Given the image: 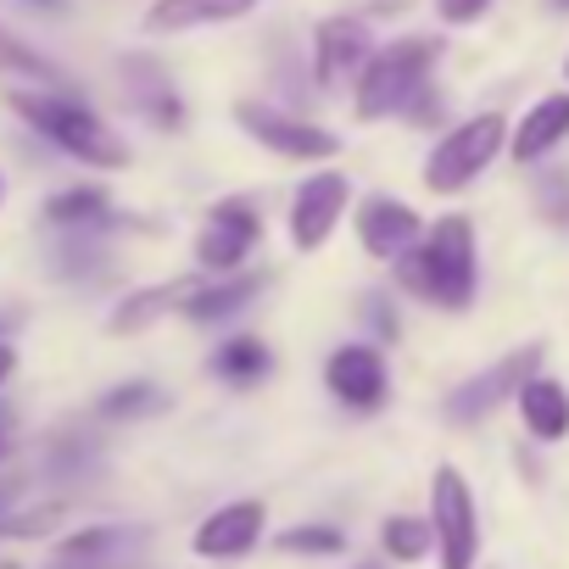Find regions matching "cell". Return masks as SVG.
Wrapping results in <instances>:
<instances>
[{
	"instance_id": "cell-1",
	"label": "cell",
	"mask_w": 569,
	"mask_h": 569,
	"mask_svg": "<svg viewBox=\"0 0 569 569\" xmlns=\"http://www.w3.org/2000/svg\"><path fill=\"white\" fill-rule=\"evenodd\" d=\"M391 284L436 313H469L480 297V234L469 212L425 218V234L391 257Z\"/></svg>"
},
{
	"instance_id": "cell-2",
	"label": "cell",
	"mask_w": 569,
	"mask_h": 569,
	"mask_svg": "<svg viewBox=\"0 0 569 569\" xmlns=\"http://www.w3.org/2000/svg\"><path fill=\"white\" fill-rule=\"evenodd\" d=\"M12 118L46 140L51 151H62L68 162L90 168V173H123L134 162V146L123 129H112L107 112H96L79 90H46V84H12L7 90Z\"/></svg>"
},
{
	"instance_id": "cell-3",
	"label": "cell",
	"mask_w": 569,
	"mask_h": 569,
	"mask_svg": "<svg viewBox=\"0 0 569 569\" xmlns=\"http://www.w3.org/2000/svg\"><path fill=\"white\" fill-rule=\"evenodd\" d=\"M447 57L441 34H397V40H375L369 62L352 79V118L358 123H391L402 118V107L430 84L436 62Z\"/></svg>"
},
{
	"instance_id": "cell-4",
	"label": "cell",
	"mask_w": 569,
	"mask_h": 569,
	"mask_svg": "<svg viewBox=\"0 0 569 569\" xmlns=\"http://www.w3.org/2000/svg\"><path fill=\"white\" fill-rule=\"evenodd\" d=\"M229 118H234V129H240L257 151L291 162V168L341 162V151H347L341 129H330V123H319V118H302V112H291V107H279V101H262V96H240V101L229 107Z\"/></svg>"
},
{
	"instance_id": "cell-5",
	"label": "cell",
	"mask_w": 569,
	"mask_h": 569,
	"mask_svg": "<svg viewBox=\"0 0 569 569\" xmlns=\"http://www.w3.org/2000/svg\"><path fill=\"white\" fill-rule=\"evenodd\" d=\"M508 146V118L502 112H475L441 129V140L425 151V190L430 196H463Z\"/></svg>"
},
{
	"instance_id": "cell-6",
	"label": "cell",
	"mask_w": 569,
	"mask_h": 569,
	"mask_svg": "<svg viewBox=\"0 0 569 569\" xmlns=\"http://www.w3.org/2000/svg\"><path fill=\"white\" fill-rule=\"evenodd\" d=\"M352 173L341 162H319L297 179L291 201H284V240H291L297 257H313L336 240V229L347 223L352 212Z\"/></svg>"
},
{
	"instance_id": "cell-7",
	"label": "cell",
	"mask_w": 569,
	"mask_h": 569,
	"mask_svg": "<svg viewBox=\"0 0 569 569\" xmlns=\"http://www.w3.org/2000/svg\"><path fill=\"white\" fill-rule=\"evenodd\" d=\"M262 234H268V218L251 196H218V201H207L201 229L190 240V268L196 273H234L257 257Z\"/></svg>"
},
{
	"instance_id": "cell-8",
	"label": "cell",
	"mask_w": 569,
	"mask_h": 569,
	"mask_svg": "<svg viewBox=\"0 0 569 569\" xmlns=\"http://www.w3.org/2000/svg\"><path fill=\"white\" fill-rule=\"evenodd\" d=\"M430 536H436L441 569H475V558H480V508H475V486L458 463H441L430 475Z\"/></svg>"
},
{
	"instance_id": "cell-9",
	"label": "cell",
	"mask_w": 569,
	"mask_h": 569,
	"mask_svg": "<svg viewBox=\"0 0 569 569\" xmlns=\"http://www.w3.org/2000/svg\"><path fill=\"white\" fill-rule=\"evenodd\" d=\"M375 51V23L358 12H325L308 34V79L319 96H341L352 90L358 68Z\"/></svg>"
},
{
	"instance_id": "cell-10",
	"label": "cell",
	"mask_w": 569,
	"mask_h": 569,
	"mask_svg": "<svg viewBox=\"0 0 569 569\" xmlns=\"http://www.w3.org/2000/svg\"><path fill=\"white\" fill-rule=\"evenodd\" d=\"M536 369H541V341L502 352L497 363H486L480 375L458 380V386L441 397V419H447V425H480V419H491L502 402H513V391H519Z\"/></svg>"
},
{
	"instance_id": "cell-11",
	"label": "cell",
	"mask_w": 569,
	"mask_h": 569,
	"mask_svg": "<svg viewBox=\"0 0 569 569\" xmlns=\"http://www.w3.org/2000/svg\"><path fill=\"white\" fill-rule=\"evenodd\" d=\"M325 391L347 408V413H380L391 402V358L380 341H341L325 358Z\"/></svg>"
},
{
	"instance_id": "cell-12",
	"label": "cell",
	"mask_w": 569,
	"mask_h": 569,
	"mask_svg": "<svg viewBox=\"0 0 569 569\" xmlns=\"http://www.w3.org/2000/svg\"><path fill=\"white\" fill-rule=\"evenodd\" d=\"M352 234H358V246H363V257H375V262H391V257H402L419 234H425V212L413 207V201H402V196H391V190H369V196H352Z\"/></svg>"
},
{
	"instance_id": "cell-13",
	"label": "cell",
	"mask_w": 569,
	"mask_h": 569,
	"mask_svg": "<svg viewBox=\"0 0 569 569\" xmlns=\"http://www.w3.org/2000/svg\"><path fill=\"white\" fill-rule=\"evenodd\" d=\"M268 284H273V273L257 268V262H246V268H234V273H201V279H196V291H190L184 308H179V319L196 325V330L234 325L240 313H251V308L262 302Z\"/></svg>"
},
{
	"instance_id": "cell-14",
	"label": "cell",
	"mask_w": 569,
	"mask_h": 569,
	"mask_svg": "<svg viewBox=\"0 0 569 569\" xmlns=\"http://www.w3.org/2000/svg\"><path fill=\"white\" fill-rule=\"evenodd\" d=\"M196 279H201V273L190 268V273H173V279H146V284H129V291L107 308L101 330H107L112 341H134V336L157 330L162 319H179L184 297L196 291Z\"/></svg>"
},
{
	"instance_id": "cell-15",
	"label": "cell",
	"mask_w": 569,
	"mask_h": 569,
	"mask_svg": "<svg viewBox=\"0 0 569 569\" xmlns=\"http://www.w3.org/2000/svg\"><path fill=\"white\" fill-rule=\"evenodd\" d=\"M262 12V0H146L140 34L146 40H184L207 29H234Z\"/></svg>"
},
{
	"instance_id": "cell-16",
	"label": "cell",
	"mask_w": 569,
	"mask_h": 569,
	"mask_svg": "<svg viewBox=\"0 0 569 569\" xmlns=\"http://www.w3.org/2000/svg\"><path fill=\"white\" fill-rule=\"evenodd\" d=\"M262 530H268V502H262V497H234V502L212 508V513L196 525L190 547H196V558H207V563H229V558H246V552L262 541Z\"/></svg>"
},
{
	"instance_id": "cell-17",
	"label": "cell",
	"mask_w": 569,
	"mask_h": 569,
	"mask_svg": "<svg viewBox=\"0 0 569 569\" xmlns=\"http://www.w3.org/2000/svg\"><path fill=\"white\" fill-rule=\"evenodd\" d=\"M40 223L51 234H112V229H123V212L101 179H79V184H62L46 196Z\"/></svg>"
},
{
	"instance_id": "cell-18",
	"label": "cell",
	"mask_w": 569,
	"mask_h": 569,
	"mask_svg": "<svg viewBox=\"0 0 569 569\" xmlns=\"http://www.w3.org/2000/svg\"><path fill=\"white\" fill-rule=\"evenodd\" d=\"M134 547H146L140 525H84L57 541L51 569H123Z\"/></svg>"
},
{
	"instance_id": "cell-19",
	"label": "cell",
	"mask_w": 569,
	"mask_h": 569,
	"mask_svg": "<svg viewBox=\"0 0 569 569\" xmlns=\"http://www.w3.org/2000/svg\"><path fill=\"white\" fill-rule=\"evenodd\" d=\"M563 140H569V90H552V96L530 101V112H525L519 123H508V146H502V151H508L519 168H530V162L552 157Z\"/></svg>"
},
{
	"instance_id": "cell-20",
	"label": "cell",
	"mask_w": 569,
	"mask_h": 569,
	"mask_svg": "<svg viewBox=\"0 0 569 569\" xmlns=\"http://www.w3.org/2000/svg\"><path fill=\"white\" fill-rule=\"evenodd\" d=\"M207 375H212L218 386H229V391H257V386L273 375V347H268L262 336H251V330H234V336H223V341L212 347Z\"/></svg>"
},
{
	"instance_id": "cell-21",
	"label": "cell",
	"mask_w": 569,
	"mask_h": 569,
	"mask_svg": "<svg viewBox=\"0 0 569 569\" xmlns=\"http://www.w3.org/2000/svg\"><path fill=\"white\" fill-rule=\"evenodd\" d=\"M513 408H519V419H525V430L536 436V441H563L569 436V386L563 380H552V375H530L519 391H513Z\"/></svg>"
},
{
	"instance_id": "cell-22",
	"label": "cell",
	"mask_w": 569,
	"mask_h": 569,
	"mask_svg": "<svg viewBox=\"0 0 569 569\" xmlns=\"http://www.w3.org/2000/svg\"><path fill=\"white\" fill-rule=\"evenodd\" d=\"M0 73L7 79H18V84H46V90H73V79H68V68L62 62H51L40 46H29L18 29H7L0 23Z\"/></svg>"
},
{
	"instance_id": "cell-23",
	"label": "cell",
	"mask_w": 569,
	"mask_h": 569,
	"mask_svg": "<svg viewBox=\"0 0 569 569\" xmlns=\"http://www.w3.org/2000/svg\"><path fill=\"white\" fill-rule=\"evenodd\" d=\"M168 408H173V397H168L157 380H118V386H107V391L96 397V419H107V425L157 419V413H168Z\"/></svg>"
},
{
	"instance_id": "cell-24",
	"label": "cell",
	"mask_w": 569,
	"mask_h": 569,
	"mask_svg": "<svg viewBox=\"0 0 569 569\" xmlns=\"http://www.w3.org/2000/svg\"><path fill=\"white\" fill-rule=\"evenodd\" d=\"M107 268V234H51V279L84 284Z\"/></svg>"
},
{
	"instance_id": "cell-25",
	"label": "cell",
	"mask_w": 569,
	"mask_h": 569,
	"mask_svg": "<svg viewBox=\"0 0 569 569\" xmlns=\"http://www.w3.org/2000/svg\"><path fill=\"white\" fill-rule=\"evenodd\" d=\"M129 107H134V118H140L146 129H157V134H184V123H190V107H184V96L173 90V79H168V84H151V90H134Z\"/></svg>"
},
{
	"instance_id": "cell-26",
	"label": "cell",
	"mask_w": 569,
	"mask_h": 569,
	"mask_svg": "<svg viewBox=\"0 0 569 569\" xmlns=\"http://www.w3.org/2000/svg\"><path fill=\"white\" fill-rule=\"evenodd\" d=\"M380 547H386V558H397V563L430 558V552H436L430 519H419V513H391V519L380 525Z\"/></svg>"
},
{
	"instance_id": "cell-27",
	"label": "cell",
	"mask_w": 569,
	"mask_h": 569,
	"mask_svg": "<svg viewBox=\"0 0 569 569\" xmlns=\"http://www.w3.org/2000/svg\"><path fill=\"white\" fill-rule=\"evenodd\" d=\"M273 547L284 558H336V552H347V530H336V525H291V530L273 536Z\"/></svg>"
},
{
	"instance_id": "cell-28",
	"label": "cell",
	"mask_w": 569,
	"mask_h": 569,
	"mask_svg": "<svg viewBox=\"0 0 569 569\" xmlns=\"http://www.w3.org/2000/svg\"><path fill=\"white\" fill-rule=\"evenodd\" d=\"M391 308H397L391 291H363V297H358V313H363V325L375 330L369 341H380V347L402 341V313H391Z\"/></svg>"
},
{
	"instance_id": "cell-29",
	"label": "cell",
	"mask_w": 569,
	"mask_h": 569,
	"mask_svg": "<svg viewBox=\"0 0 569 569\" xmlns=\"http://www.w3.org/2000/svg\"><path fill=\"white\" fill-rule=\"evenodd\" d=\"M436 7V18H441V29H475L497 0H430Z\"/></svg>"
},
{
	"instance_id": "cell-30",
	"label": "cell",
	"mask_w": 569,
	"mask_h": 569,
	"mask_svg": "<svg viewBox=\"0 0 569 569\" xmlns=\"http://www.w3.org/2000/svg\"><path fill=\"white\" fill-rule=\"evenodd\" d=\"M18 12H29V18H68L73 12V0H12Z\"/></svg>"
},
{
	"instance_id": "cell-31",
	"label": "cell",
	"mask_w": 569,
	"mask_h": 569,
	"mask_svg": "<svg viewBox=\"0 0 569 569\" xmlns=\"http://www.w3.org/2000/svg\"><path fill=\"white\" fill-rule=\"evenodd\" d=\"M18 363H23L18 341H12V336H0V391H7V386L18 380Z\"/></svg>"
},
{
	"instance_id": "cell-32",
	"label": "cell",
	"mask_w": 569,
	"mask_h": 569,
	"mask_svg": "<svg viewBox=\"0 0 569 569\" xmlns=\"http://www.w3.org/2000/svg\"><path fill=\"white\" fill-rule=\"evenodd\" d=\"M7 201H12V173L0 168V218H7Z\"/></svg>"
},
{
	"instance_id": "cell-33",
	"label": "cell",
	"mask_w": 569,
	"mask_h": 569,
	"mask_svg": "<svg viewBox=\"0 0 569 569\" xmlns=\"http://www.w3.org/2000/svg\"><path fill=\"white\" fill-rule=\"evenodd\" d=\"M7 447H12V441H7V413H0V458H7Z\"/></svg>"
},
{
	"instance_id": "cell-34",
	"label": "cell",
	"mask_w": 569,
	"mask_h": 569,
	"mask_svg": "<svg viewBox=\"0 0 569 569\" xmlns=\"http://www.w3.org/2000/svg\"><path fill=\"white\" fill-rule=\"evenodd\" d=\"M358 569H375V563H358Z\"/></svg>"
},
{
	"instance_id": "cell-35",
	"label": "cell",
	"mask_w": 569,
	"mask_h": 569,
	"mask_svg": "<svg viewBox=\"0 0 569 569\" xmlns=\"http://www.w3.org/2000/svg\"><path fill=\"white\" fill-rule=\"evenodd\" d=\"M563 79H569V62H563Z\"/></svg>"
}]
</instances>
